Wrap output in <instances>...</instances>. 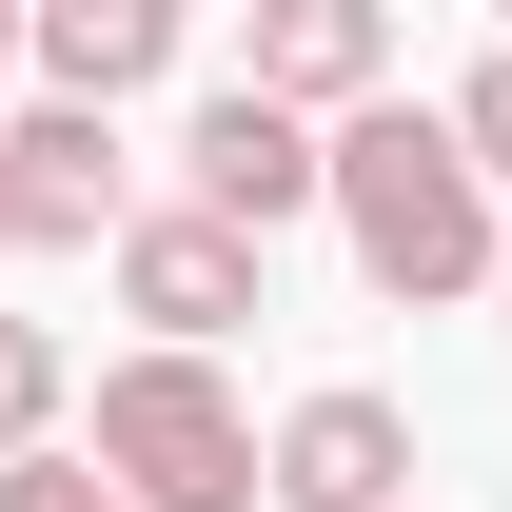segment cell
Returning <instances> with one entry per match:
<instances>
[{
    "label": "cell",
    "mask_w": 512,
    "mask_h": 512,
    "mask_svg": "<svg viewBox=\"0 0 512 512\" xmlns=\"http://www.w3.org/2000/svg\"><path fill=\"white\" fill-rule=\"evenodd\" d=\"M493 316H512V256H493Z\"/></svg>",
    "instance_id": "obj_14"
},
{
    "label": "cell",
    "mask_w": 512,
    "mask_h": 512,
    "mask_svg": "<svg viewBox=\"0 0 512 512\" xmlns=\"http://www.w3.org/2000/svg\"><path fill=\"white\" fill-rule=\"evenodd\" d=\"M316 197H335V237H355V276H375L394 316H434V296H493V256H512L493 178L453 158V119H434V99H375V119H335V138H316Z\"/></svg>",
    "instance_id": "obj_1"
},
{
    "label": "cell",
    "mask_w": 512,
    "mask_h": 512,
    "mask_svg": "<svg viewBox=\"0 0 512 512\" xmlns=\"http://www.w3.org/2000/svg\"><path fill=\"white\" fill-rule=\"evenodd\" d=\"M0 79H20V0H0Z\"/></svg>",
    "instance_id": "obj_13"
},
{
    "label": "cell",
    "mask_w": 512,
    "mask_h": 512,
    "mask_svg": "<svg viewBox=\"0 0 512 512\" xmlns=\"http://www.w3.org/2000/svg\"><path fill=\"white\" fill-rule=\"evenodd\" d=\"M0 158H20V256L119 237V119H60V99H20V119H0Z\"/></svg>",
    "instance_id": "obj_8"
},
{
    "label": "cell",
    "mask_w": 512,
    "mask_h": 512,
    "mask_svg": "<svg viewBox=\"0 0 512 512\" xmlns=\"http://www.w3.org/2000/svg\"><path fill=\"white\" fill-rule=\"evenodd\" d=\"M0 512H119V493H99L79 453H20V473H0Z\"/></svg>",
    "instance_id": "obj_11"
},
{
    "label": "cell",
    "mask_w": 512,
    "mask_h": 512,
    "mask_svg": "<svg viewBox=\"0 0 512 512\" xmlns=\"http://www.w3.org/2000/svg\"><path fill=\"white\" fill-rule=\"evenodd\" d=\"M60 414H79V355L40 316H0V473H20V453H60Z\"/></svg>",
    "instance_id": "obj_9"
},
{
    "label": "cell",
    "mask_w": 512,
    "mask_h": 512,
    "mask_svg": "<svg viewBox=\"0 0 512 512\" xmlns=\"http://www.w3.org/2000/svg\"><path fill=\"white\" fill-rule=\"evenodd\" d=\"M119 316H138V355H217V335L256 316V237H217V217H119Z\"/></svg>",
    "instance_id": "obj_4"
},
{
    "label": "cell",
    "mask_w": 512,
    "mask_h": 512,
    "mask_svg": "<svg viewBox=\"0 0 512 512\" xmlns=\"http://www.w3.org/2000/svg\"><path fill=\"white\" fill-rule=\"evenodd\" d=\"M178 217H217V237H276V217H316V138L276 119V99H197L178 119Z\"/></svg>",
    "instance_id": "obj_5"
},
{
    "label": "cell",
    "mask_w": 512,
    "mask_h": 512,
    "mask_svg": "<svg viewBox=\"0 0 512 512\" xmlns=\"http://www.w3.org/2000/svg\"><path fill=\"white\" fill-rule=\"evenodd\" d=\"M434 119H453V158H473V178H512V40H493V60H473V79H453Z\"/></svg>",
    "instance_id": "obj_10"
},
{
    "label": "cell",
    "mask_w": 512,
    "mask_h": 512,
    "mask_svg": "<svg viewBox=\"0 0 512 512\" xmlns=\"http://www.w3.org/2000/svg\"><path fill=\"white\" fill-rule=\"evenodd\" d=\"M20 60H40L60 119H119L138 79L178 60V0H40V20H20Z\"/></svg>",
    "instance_id": "obj_7"
},
{
    "label": "cell",
    "mask_w": 512,
    "mask_h": 512,
    "mask_svg": "<svg viewBox=\"0 0 512 512\" xmlns=\"http://www.w3.org/2000/svg\"><path fill=\"white\" fill-rule=\"evenodd\" d=\"M256 493H276V512H414V414H394L375 375L296 394V414L256 434Z\"/></svg>",
    "instance_id": "obj_3"
},
{
    "label": "cell",
    "mask_w": 512,
    "mask_h": 512,
    "mask_svg": "<svg viewBox=\"0 0 512 512\" xmlns=\"http://www.w3.org/2000/svg\"><path fill=\"white\" fill-rule=\"evenodd\" d=\"M119 512H256V414L217 355H119L99 375V453H79Z\"/></svg>",
    "instance_id": "obj_2"
},
{
    "label": "cell",
    "mask_w": 512,
    "mask_h": 512,
    "mask_svg": "<svg viewBox=\"0 0 512 512\" xmlns=\"http://www.w3.org/2000/svg\"><path fill=\"white\" fill-rule=\"evenodd\" d=\"M0 256H20V158H0Z\"/></svg>",
    "instance_id": "obj_12"
},
{
    "label": "cell",
    "mask_w": 512,
    "mask_h": 512,
    "mask_svg": "<svg viewBox=\"0 0 512 512\" xmlns=\"http://www.w3.org/2000/svg\"><path fill=\"white\" fill-rule=\"evenodd\" d=\"M375 79H394V20H375V0H276L256 60H237V99H276V119L316 138V119H375Z\"/></svg>",
    "instance_id": "obj_6"
}]
</instances>
